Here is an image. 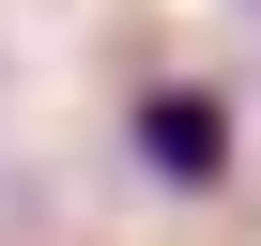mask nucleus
<instances>
[{"mask_svg":"<svg viewBox=\"0 0 261 246\" xmlns=\"http://www.w3.org/2000/svg\"><path fill=\"white\" fill-rule=\"evenodd\" d=\"M123 139H139V169H154V185H230V108H215L200 77L139 92V123H123Z\"/></svg>","mask_w":261,"mask_h":246,"instance_id":"f257e3e1","label":"nucleus"}]
</instances>
